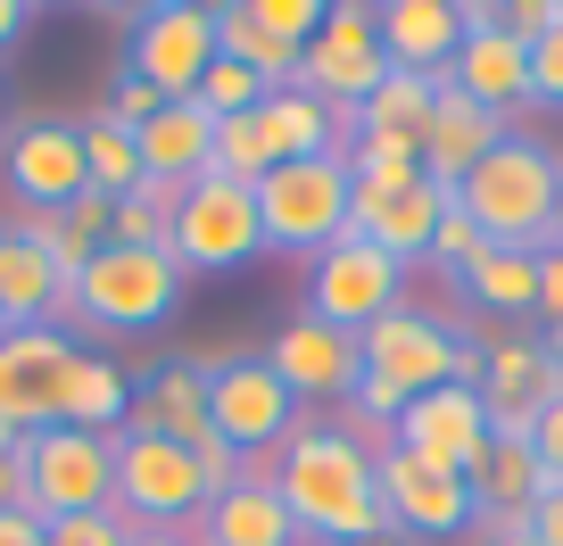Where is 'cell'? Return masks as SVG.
<instances>
[{
    "mask_svg": "<svg viewBox=\"0 0 563 546\" xmlns=\"http://www.w3.org/2000/svg\"><path fill=\"white\" fill-rule=\"evenodd\" d=\"M274 489L290 505L307 546H356L382 530V480H373V447L349 423H299L290 447L274 456Z\"/></svg>",
    "mask_w": 563,
    "mask_h": 546,
    "instance_id": "6da1fadb",
    "label": "cell"
},
{
    "mask_svg": "<svg viewBox=\"0 0 563 546\" xmlns=\"http://www.w3.org/2000/svg\"><path fill=\"white\" fill-rule=\"evenodd\" d=\"M555 182H563V158L530 133H506L473 175L456 182V208L481 224L489 248H530L547 257L555 248Z\"/></svg>",
    "mask_w": 563,
    "mask_h": 546,
    "instance_id": "7a4b0ae2",
    "label": "cell"
},
{
    "mask_svg": "<svg viewBox=\"0 0 563 546\" xmlns=\"http://www.w3.org/2000/svg\"><path fill=\"white\" fill-rule=\"evenodd\" d=\"M208 372V423L224 447H241V464H274L299 431V398L282 389V372L257 348H191Z\"/></svg>",
    "mask_w": 563,
    "mask_h": 546,
    "instance_id": "3957f363",
    "label": "cell"
},
{
    "mask_svg": "<svg viewBox=\"0 0 563 546\" xmlns=\"http://www.w3.org/2000/svg\"><path fill=\"white\" fill-rule=\"evenodd\" d=\"M356 348H365V381H382L389 398H422V389H448V381L481 389V339H464L431 307H389Z\"/></svg>",
    "mask_w": 563,
    "mask_h": 546,
    "instance_id": "277c9868",
    "label": "cell"
},
{
    "mask_svg": "<svg viewBox=\"0 0 563 546\" xmlns=\"http://www.w3.org/2000/svg\"><path fill=\"white\" fill-rule=\"evenodd\" d=\"M166 257L183 274H241L265 257V224H257V182L232 175H199L183 182L175 224H166Z\"/></svg>",
    "mask_w": 563,
    "mask_h": 546,
    "instance_id": "5b68a950",
    "label": "cell"
},
{
    "mask_svg": "<svg viewBox=\"0 0 563 546\" xmlns=\"http://www.w3.org/2000/svg\"><path fill=\"white\" fill-rule=\"evenodd\" d=\"M257 224L265 257H307L316 265L332 241H349V158H299L257 182Z\"/></svg>",
    "mask_w": 563,
    "mask_h": 546,
    "instance_id": "8992f818",
    "label": "cell"
},
{
    "mask_svg": "<svg viewBox=\"0 0 563 546\" xmlns=\"http://www.w3.org/2000/svg\"><path fill=\"white\" fill-rule=\"evenodd\" d=\"M117 513L133 530H199L208 513V480H199V456L183 439H158V431L124 423L117 439Z\"/></svg>",
    "mask_w": 563,
    "mask_h": 546,
    "instance_id": "52a82bcc",
    "label": "cell"
},
{
    "mask_svg": "<svg viewBox=\"0 0 563 546\" xmlns=\"http://www.w3.org/2000/svg\"><path fill=\"white\" fill-rule=\"evenodd\" d=\"M183 282L191 274L166 248H100L84 265V282L67 290H75V323H91V332H150L183 307Z\"/></svg>",
    "mask_w": 563,
    "mask_h": 546,
    "instance_id": "ba28073f",
    "label": "cell"
},
{
    "mask_svg": "<svg viewBox=\"0 0 563 546\" xmlns=\"http://www.w3.org/2000/svg\"><path fill=\"white\" fill-rule=\"evenodd\" d=\"M389 307H406V265L389 257V248H373L365 232L332 241L316 265H307V315L332 323V332H356V339H365Z\"/></svg>",
    "mask_w": 563,
    "mask_h": 546,
    "instance_id": "9c48e42d",
    "label": "cell"
},
{
    "mask_svg": "<svg viewBox=\"0 0 563 546\" xmlns=\"http://www.w3.org/2000/svg\"><path fill=\"white\" fill-rule=\"evenodd\" d=\"M208 67H216V9H199V0H158L124 34V75H141L158 100H199Z\"/></svg>",
    "mask_w": 563,
    "mask_h": 546,
    "instance_id": "30bf717a",
    "label": "cell"
},
{
    "mask_svg": "<svg viewBox=\"0 0 563 546\" xmlns=\"http://www.w3.org/2000/svg\"><path fill=\"white\" fill-rule=\"evenodd\" d=\"M373 480H382V522L398 530L406 546H415V538H473V530H481L473 480L406 456V447H373Z\"/></svg>",
    "mask_w": 563,
    "mask_h": 546,
    "instance_id": "8fae6325",
    "label": "cell"
},
{
    "mask_svg": "<svg viewBox=\"0 0 563 546\" xmlns=\"http://www.w3.org/2000/svg\"><path fill=\"white\" fill-rule=\"evenodd\" d=\"M84 339L58 332V323H34V332H0V423L9 431H51L67 423V381Z\"/></svg>",
    "mask_w": 563,
    "mask_h": 546,
    "instance_id": "7c38bea8",
    "label": "cell"
},
{
    "mask_svg": "<svg viewBox=\"0 0 563 546\" xmlns=\"http://www.w3.org/2000/svg\"><path fill=\"white\" fill-rule=\"evenodd\" d=\"M25 472H34V513L67 522V513H108L117 505V447L100 431L51 423L25 439Z\"/></svg>",
    "mask_w": 563,
    "mask_h": 546,
    "instance_id": "4fadbf2b",
    "label": "cell"
},
{
    "mask_svg": "<svg viewBox=\"0 0 563 546\" xmlns=\"http://www.w3.org/2000/svg\"><path fill=\"white\" fill-rule=\"evenodd\" d=\"M389 58H382V25H373L365 0H332L316 25V42L299 51V91H316V100L332 108H365L373 91H382Z\"/></svg>",
    "mask_w": 563,
    "mask_h": 546,
    "instance_id": "5bb4252c",
    "label": "cell"
},
{
    "mask_svg": "<svg viewBox=\"0 0 563 546\" xmlns=\"http://www.w3.org/2000/svg\"><path fill=\"white\" fill-rule=\"evenodd\" d=\"M0 182L25 215H67L75 199L91 191L84 182V124L67 116H25L9 142H0Z\"/></svg>",
    "mask_w": 563,
    "mask_h": 546,
    "instance_id": "9a60e30c",
    "label": "cell"
},
{
    "mask_svg": "<svg viewBox=\"0 0 563 546\" xmlns=\"http://www.w3.org/2000/svg\"><path fill=\"white\" fill-rule=\"evenodd\" d=\"M563 398V365L547 356V332H506L481 339V405H489V439H530L539 414Z\"/></svg>",
    "mask_w": 563,
    "mask_h": 546,
    "instance_id": "2e32d148",
    "label": "cell"
},
{
    "mask_svg": "<svg viewBox=\"0 0 563 546\" xmlns=\"http://www.w3.org/2000/svg\"><path fill=\"white\" fill-rule=\"evenodd\" d=\"M389 447H406V456H422V464H440V472L473 480L481 456H489V405H481L473 381L422 389V398H406L398 423H389Z\"/></svg>",
    "mask_w": 563,
    "mask_h": 546,
    "instance_id": "e0dca14e",
    "label": "cell"
},
{
    "mask_svg": "<svg viewBox=\"0 0 563 546\" xmlns=\"http://www.w3.org/2000/svg\"><path fill=\"white\" fill-rule=\"evenodd\" d=\"M265 365L282 372V389L299 405H349L356 381H365V348H356V332H332V323L316 315H290L274 339H265Z\"/></svg>",
    "mask_w": 563,
    "mask_h": 546,
    "instance_id": "ac0fdd59",
    "label": "cell"
},
{
    "mask_svg": "<svg viewBox=\"0 0 563 546\" xmlns=\"http://www.w3.org/2000/svg\"><path fill=\"white\" fill-rule=\"evenodd\" d=\"M448 83L473 91L489 116L514 124V108H530V42L506 34V9L497 0H464V51L448 67Z\"/></svg>",
    "mask_w": 563,
    "mask_h": 546,
    "instance_id": "d6986e66",
    "label": "cell"
},
{
    "mask_svg": "<svg viewBox=\"0 0 563 546\" xmlns=\"http://www.w3.org/2000/svg\"><path fill=\"white\" fill-rule=\"evenodd\" d=\"M34 323H58V332H67L75 290H67V274L51 265V248H42L34 232L0 224V332H34Z\"/></svg>",
    "mask_w": 563,
    "mask_h": 546,
    "instance_id": "ffe728a7",
    "label": "cell"
},
{
    "mask_svg": "<svg viewBox=\"0 0 563 546\" xmlns=\"http://www.w3.org/2000/svg\"><path fill=\"white\" fill-rule=\"evenodd\" d=\"M191 538L199 546H299V522H290V505L274 489V464H249L224 497H208Z\"/></svg>",
    "mask_w": 563,
    "mask_h": 546,
    "instance_id": "44dd1931",
    "label": "cell"
},
{
    "mask_svg": "<svg viewBox=\"0 0 563 546\" xmlns=\"http://www.w3.org/2000/svg\"><path fill=\"white\" fill-rule=\"evenodd\" d=\"M265 124V149H274V166H299V158H349L356 149V108H332L316 100V91H265L257 108Z\"/></svg>",
    "mask_w": 563,
    "mask_h": 546,
    "instance_id": "7402d4cb",
    "label": "cell"
},
{
    "mask_svg": "<svg viewBox=\"0 0 563 546\" xmlns=\"http://www.w3.org/2000/svg\"><path fill=\"white\" fill-rule=\"evenodd\" d=\"M506 133H514L506 116H489L473 91H456V83L440 75V100H431V133H422V175L456 191V182L473 175V166L489 158L497 142H506Z\"/></svg>",
    "mask_w": 563,
    "mask_h": 546,
    "instance_id": "603a6c76",
    "label": "cell"
},
{
    "mask_svg": "<svg viewBox=\"0 0 563 546\" xmlns=\"http://www.w3.org/2000/svg\"><path fill=\"white\" fill-rule=\"evenodd\" d=\"M382 25V58L406 75H448L464 51V0H389L373 9Z\"/></svg>",
    "mask_w": 563,
    "mask_h": 546,
    "instance_id": "cb8c5ba5",
    "label": "cell"
},
{
    "mask_svg": "<svg viewBox=\"0 0 563 546\" xmlns=\"http://www.w3.org/2000/svg\"><path fill=\"white\" fill-rule=\"evenodd\" d=\"M448 208H456V191L431 182V175H422L415 191H398V199H356L349 191V232H365L373 248H389L398 265H415V257H431V232H440Z\"/></svg>",
    "mask_w": 563,
    "mask_h": 546,
    "instance_id": "d4e9b609",
    "label": "cell"
},
{
    "mask_svg": "<svg viewBox=\"0 0 563 546\" xmlns=\"http://www.w3.org/2000/svg\"><path fill=\"white\" fill-rule=\"evenodd\" d=\"M133 142H141V182H175L183 191V182L216 175V116L199 100H166Z\"/></svg>",
    "mask_w": 563,
    "mask_h": 546,
    "instance_id": "484cf974",
    "label": "cell"
},
{
    "mask_svg": "<svg viewBox=\"0 0 563 546\" xmlns=\"http://www.w3.org/2000/svg\"><path fill=\"white\" fill-rule=\"evenodd\" d=\"M133 431H158V439H183V447H199L208 439V372H199V356H166L150 381L133 389V414H124Z\"/></svg>",
    "mask_w": 563,
    "mask_h": 546,
    "instance_id": "4316f807",
    "label": "cell"
},
{
    "mask_svg": "<svg viewBox=\"0 0 563 546\" xmlns=\"http://www.w3.org/2000/svg\"><path fill=\"white\" fill-rule=\"evenodd\" d=\"M547 472L539 456H530V439H489V456H481L473 472V505H481V530H522L530 505H539Z\"/></svg>",
    "mask_w": 563,
    "mask_h": 546,
    "instance_id": "83f0119b",
    "label": "cell"
},
{
    "mask_svg": "<svg viewBox=\"0 0 563 546\" xmlns=\"http://www.w3.org/2000/svg\"><path fill=\"white\" fill-rule=\"evenodd\" d=\"M431 100H440V75L389 67L382 91L356 108V133H382V142H415V149H422V133H431Z\"/></svg>",
    "mask_w": 563,
    "mask_h": 546,
    "instance_id": "f1b7e54d",
    "label": "cell"
},
{
    "mask_svg": "<svg viewBox=\"0 0 563 546\" xmlns=\"http://www.w3.org/2000/svg\"><path fill=\"white\" fill-rule=\"evenodd\" d=\"M456 290L481 315H539V257L530 248H481V265Z\"/></svg>",
    "mask_w": 563,
    "mask_h": 546,
    "instance_id": "f546056e",
    "label": "cell"
},
{
    "mask_svg": "<svg viewBox=\"0 0 563 546\" xmlns=\"http://www.w3.org/2000/svg\"><path fill=\"white\" fill-rule=\"evenodd\" d=\"M124 414H133V381H124V365H117V356H75L67 423H75V431H100V439H117Z\"/></svg>",
    "mask_w": 563,
    "mask_h": 546,
    "instance_id": "4dcf8cb0",
    "label": "cell"
},
{
    "mask_svg": "<svg viewBox=\"0 0 563 546\" xmlns=\"http://www.w3.org/2000/svg\"><path fill=\"white\" fill-rule=\"evenodd\" d=\"M216 58H241L265 91H290V83H299V51H290L282 34H265L249 9H216Z\"/></svg>",
    "mask_w": 563,
    "mask_h": 546,
    "instance_id": "1f68e13d",
    "label": "cell"
},
{
    "mask_svg": "<svg viewBox=\"0 0 563 546\" xmlns=\"http://www.w3.org/2000/svg\"><path fill=\"white\" fill-rule=\"evenodd\" d=\"M84 182H91L100 199L141 191V142L124 133L117 116H91V124H84Z\"/></svg>",
    "mask_w": 563,
    "mask_h": 546,
    "instance_id": "d6a6232c",
    "label": "cell"
},
{
    "mask_svg": "<svg viewBox=\"0 0 563 546\" xmlns=\"http://www.w3.org/2000/svg\"><path fill=\"white\" fill-rule=\"evenodd\" d=\"M175 182H141V191L117 199V241L108 248H166V224H175Z\"/></svg>",
    "mask_w": 563,
    "mask_h": 546,
    "instance_id": "836d02e7",
    "label": "cell"
},
{
    "mask_svg": "<svg viewBox=\"0 0 563 546\" xmlns=\"http://www.w3.org/2000/svg\"><path fill=\"white\" fill-rule=\"evenodd\" d=\"M199 108H208L216 124H224V116H257V108H265V83L241 67V58H216L208 83H199Z\"/></svg>",
    "mask_w": 563,
    "mask_h": 546,
    "instance_id": "e575fe53",
    "label": "cell"
},
{
    "mask_svg": "<svg viewBox=\"0 0 563 546\" xmlns=\"http://www.w3.org/2000/svg\"><path fill=\"white\" fill-rule=\"evenodd\" d=\"M481 248H489V241H481V224H473L464 208H448V215H440V232H431V257H422V265H440L448 282H464V274L481 265Z\"/></svg>",
    "mask_w": 563,
    "mask_h": 546,
    "instance_id": "d590c367",
    "label": "cell"
},
{
    "mask_svg": "<svg viewBox=\"0 0 563 546\" xmlns=\"http://www.w3.org/2000/svg\"><path fill=\"white\" fill-rule=\"evenodd\" d=\"M241 9H249V18H257V25H265V34H282V42H290V51H307L332 0H241Z\"/></svg>",
    "mask_w": 563,
    "mask_h": 546,
    "instance_id": "8d00e7d4",
    "label": "cell"
},
{
    "mask_svg": "<svg viewBox=\"0 0 563 546\" xmlns=\"http://www.w3.org/2000/svg\"><path fill=\"white\" fill-rule=\"evenodd\" d=\"M42 538H51V546H124V538H133V522L108 505V513H67V522H42Z\"/></svg>",
    "mask_w": 563,
    "mask_h": 546,
    "instance_id": "74e56055",
    "label": "cell"
},
{
    "mask_svg": "<svg viewBox=\"0 0 563 546\" xmlns=\"http://www.w3.org/2000/svg\"><path fill=\"white\" fill-rule=\"evenodd\" d=\"M158 91H150V83H141V75H124L117 67V83H108V108H100V116H117L124 124V133H141V124H150V116H158Z\"/></svg>",
    "mask_w": 563,
    "mask_h": 546,
    "instance_id": "f35d334b",
    "label": "cell"
},
{
    "mask_svg": "<svg viewBox=\"0 0 563 546\" xmlns=\"http://www.w3.org/2000/svg\"><path fill=\"white\" fill-rule=\"evenodd\" d=\"M530 108H563V25L530 42Z\"/></svg>",
    "mask_w": 563,
    "mask_h": 546,
    "instance_id": "ab89813d",
    "label": "cell"
},
{
    "mask_svg": "<svg viewBox=\"0 0 563 546\" xmlns=\"http://www.w3.org/2000/svg\"><path fill=\"white\" fill-rule=\"evenodd\" d=\"M563 25V0H506V34L514 42H547Z\"/></svg>",
    "mask_w": 563,
    "mask_h": 546,
    "instance_id": "60d3db41",
    "label": "cell"
},
{
    "mask_svg": "<svg viewBox=\"0 0 563 546\" xmlns=\"http://www.w3.org/2000/svg\"><path fill=\"white\" fill-rule=\"evenodd\" d=\"M530 456H539V472H547V480H563V398L539 414V431H530Z\"/></svg>",
    "mask_w": 563,
    "mask_h": 546,
    "instance_id": "b9f144b4",
    "label": "cell"
},
{
    "mask_svg": "<svg viewBox=\"0 0 563 546\" xmlns=\"http://www.w3.org/2000/svg\"><path fill=\"white\" fill-rule=\"evenodd\" d=\"M530 546H563V480H547L539 489V505H530Z\"/></svg>",
    "mask_w": 563,
    "mask_h": 546,
    "instance_id": "7bdbcfd3",
    "label": "cell"
},
{
    "mask_svg": "<svg viewBox=\"0 0 563 546\" xmlns=\"http://www.w3.org/2000/svg\"><path fill=\"white\" fill-rule=\"evenodd\" d=\"M539 323H547V332H563V248H547V257H539Z\"/></svg>",
    "mask_w": 563,
    "mask_h": 546,
    "instance_id": "ee69618b",
    "label": "cell"
},
{
    "mask_svg": "<svg viewBox=\"0 0 563 546\" xmlns=\"http://www.w3.org/2000/svg\"><path fill=\"white\" fill-rule=\"evenodd\" d=\"M0 546H51L42 538V513H0Z\"/></svg>",
    "mask_w": 563,
    "mask_h": 546,
    "instance_id": "f6af8a7d",
    "label": "cell"
},
{
    "mask_svg": "<svg viewBox=\"0 0 563 546\" xmlns=\"http://www.w3.org/2000/svg\"><path fill=\"white\" fill-rule=\"evenodd\" d=\"M25 25H34V9H25V0H0V51H18Z\"/></svg>",
    "mask_w": 563,
    "mask_h": 546,
    "instance_id": "bcb514c9",
    "label": "cell"
},
{
    "mask_svg": "<svg viewBox=\"0 0 563 546\" xmlns=\"http://www.w3.org/2000/svg\"><path fill=\"white\" fill-rule=\"evenodd\" d=\"M124 546H199V538H191V530H133Z\"/></svg>",
    "mask_w": 563,
    "mask_h": 546,
    "instance_id": "7dc6e473",
    "label": "cell"
},
{
    "mask_svg": "<svg viewBox=\"0 0 563 546\" xmlns=\"http://www.w3.org/2000/svg\"><path fill=\"white\" fill-rule=\"evenodd\" d=\"M356 546H406V538H398V530L382 522V530H365V538H356Z\"/></svg>",
    "mask_w": 563,
    "mask_h": 546,
    "instance_id": "c3c4849f",
    "label": "cell"
},
{
    "mask_svg": "<svg viewBox=\"0 0 563 546\" xmlns=\"http://www.w3.org/2000/svg\"><path fill=\"white\" fill-rule=\"evenodd\" d=\"M9 447H25V431H9V423H0V456H9Z\"/></svg>",
    "mask_w": 563,
    "mask_h": 546,
    "instance_id": "681fc988",
    "label": "cell"
},
{
    "mask_svg": "<svg viewBox=\"0 0 563 546\" xmlns=\"http://www.w3.org/2000/svg\"><path fill=\"white\" fill-rule=\"evenodd\" d=\"M555 248H563V182H555Z\"/></svg>",
    "mask_w": 563,
    "mask_h": 546,
    "instance_id": "f907efd6",
    "label": "cell"
},
{
    "mask_svg": "<svg viewBox=\"0 0 563 546\" xmlns=\"http://www.w3.org/2000/svg\"><path fill=\"white\" fill-rule=\"evenodd\" d=\"M547 356H555V365H563V332H547Z\"/></svg>",
    "mask_w": 563,
    "mask_h": 546,
    "instance_id": "816d5d0a",
    "label": "cell"
},
{
    "mask_svg": "<svg viewBox=\"0 0 563 546\" xmlns=\"http://www.w3.org/2000/svg\"><path fill=\"white\" fill-rule=\"evenodd\" d=\"M456 546H489V538H481V530H473V538H456Z\"/></svg>",
    "mask_w": 563,
    "mask_h": 546,
    "instance_id": "f5cc1de1",
    "label": "cell"
}]
</instances>
